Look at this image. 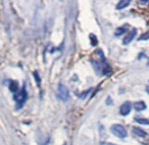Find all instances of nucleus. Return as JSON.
Listing matches in <instances>:
<instances>
[{"label": "nucleus", "mask_w": 149, "mask_h": 145, "mask_svg": "<svg viewBox=\"0 0 149 145\" xmlns=\"http://www.w3.org/2000/svg\"><path fill=\"white\" fill-rule=\"evenodd\" d=\"M56 98L61 102H65L70 98V91H68V87L64 84L59 83L57 86V91H56Z\"/></svg>", "instance_id": "obj_1"}, {"label": "nucleus", "mask_w": 149, "mask_h": 145, "mask_svg": "<svg viewBox=\"0 0 149 145\" xmlns=\"http://www.w3.org/2000/svg\"><path fill=\"white\" fill-rule=\"evenodd\" d=\"M110 131L113 133V135H116L118 138H125V137H127L126 128L120 124H113L110 127Z\"/></svg>", "instance_id": "obj_2"}, {"label": "nucleus", "mask_w": 149, "mask_h": 145, "mask_svg": "<svg viewBox=\"0 0 149 145\" xmlns=\"http://www.w3.org/2000/svg\"><path fill=\"white\" fill-rule=\"evenodd\" d=\"M27 98H28V92H27V90H26V88L23 87L19 91H17V93L15 94V98H15V102L17 104V107L19 108V107L25 104V102L27 100Z\"/></svg>", "instance_id": "obj_3"}, {"label": "nucleus", "mask_w": 149, "mask_h": 145, "mask_svg": "<svg viewBox=\"0 0 149 145\" xmlns=\"http://www.w3.org/2000/svg\"><path fill=\"white\" fill-rule=\"evenodd\" d=\"M131 109H132V104L130 102H126L120 106V114L122 116H128L131 112Z\"/></svg>", "instance_id": "obj_4"}, {"label": "nucleus", "mask_w": 149, "mask_h": 145, "mask_svg": "<svg viewBox=\"0 0 149 145\" xmlns=\"http://www.w3.org/2000/svg\"><path fill=\"white\" fill-rule=\"evenodd\" d=\"M136 35H137V30L133 29L132 31L126 36V38L123 40V44H124V45H129V44L133 41V39L136 37Z\"/></svg>", "instance_id": "obj_5"}, {"label": "nucleus", "mask_w": 149, "mask_h": 145, "mask_svg": "<svg viewBox=\"0 0 149 145\" xmlns=\"http://www.w3.org/2000/svg\"><path fill=\"white\" fill-rule=\"evenodd\" d=\"M133 133L139 137H146V135H147V133L145 132L143 129L139 128V127H134V128H133Z\"/></svg>", "instance_id": "obj_6"}, {"label": "nucleus", "mask_w": 149, "mask_h": 145, "mask_svg": "<svg viewBox=\"0 0 149 145\" xmlns=\"http://www.w3.org/2000/svg\"><path fill=\"white\" fill-rule=\"evenodd\" d=\"M134 109L138 112H141V111H144L146 109V104L144 102H137L134 104Z\"/></svg>", "instance_id": "obj_7"}, {"label": "nucleus", "mask_w": 149, "mask_h": 145, "mask_svg": "<svg viewBox=\"0 0 149 145\" xmlns=\"http://www.w3.org/2000/svg\"><path fill=\"white\" fill-rule=\"evenodd\" d=\"M130 2H131L130 0H122V1H120V2L116 4V9H118V10H120V9L126 8V7L130 4Z\"/></svg>", "instance_id": "obj_8"}, {"label": "nucleus", "mask_w": 149, "mask_h": 145, "mask_svg": "<svg viewBox=\"0 0 149 145\" xmlns=\"http://www.w3.org/2000/svg\"><path fill=\"white\" fill-rule=\"evenodd\" d=\"M91 63H92V65L94 66V69H95V72L97 74H100L101 73V70H102V67H101V65L99 64V62L98 61H95V60H93V59H91Z\"/></svg>", "instance_id": "obj_9"}, {"label": "nucleus", "mask_w": 149, "mask_h": 145, "mask_svg": "<svg viewBox=\"0 0 149 145\" xmlns=\"http://www.w3.org/2000/svg\"><path fill=\"white\" fill-rule=\"evenodd\" d=\"M135 121L139 124H142V125H149V120L146 118H135Z\"/></svg>", "instance_id": "obj_10"}, {"label": "nucleus", "mask_w": 149, "mask_h": 145, "mask_svg": "<svg viewBox=\"0 0 149 145\" xmlns=\"http://www.w3.org/2000/svg\"><path fill=\"white\" fill-rule=\"evenodd\" d=\"M126 32V30H125V27H118V29H116V31L114 32V36H116V37H118V36L123 35V34Z\"/></svg>", "instance_id": "obj_11"}, {"label": "nucleus", "mask_w": 149, "mask_h": 145, "mask_svg": "<svg viewBox=\"0 0 149 145\" xmlns=\"http://www.w3.org/2000/svg\"><path fill=\"white\" fill-rule=\"evenodd\" d=\"M9 89L11 90V91L15 92L17 90V83L15 81H11V84L9 85Z\"/></svg>", "instance_id": "obj_12"}, {"label": "nucleus", "mask_w": 149, "mask_h": 145, "mask_svg": "<svg viewBox=\"0 0 149 145\" xmlns=\"http://www.w3.org/2000/svg\"><path fill=\"white\" fill-rule=\"evenodd\" d=\"M149 39V30L146 32V33H144L143 35H141V37L139 38V41H145V40H148Z\"/></svg>", "instance_id": "obj_13"}, {"label": "nucleus", "mask_w": 149, "mask_h": 145, "mask_svg": "<svg viewBox=\"0 0 149 145\" xmlns=\"http://www.w3.org/2000/svg\"><path fill=\"white\" fill-rule=\"evenodd\" d=\"M90 40H91V44L92 46H96L98 44V41L97 39L95 38V36L94 35H90Z\"/></svg>", "instance_id": "obj_14"}, {"label": "nucleus", "mask_w": 149, "mask_h": 145, "mask_svg": "<svg viewBox=\"0 0 149 145\" xmlns=\"http://www.w3.org/2000/svg\"><path fill=\"white\" fill-rule=\"evenodd\" d=\"M34 76H35V79H36V82H37V85H40V82H41V79H40V76L38 74L37 71H34L33 72Z\"/></svg>", "instance_id": "obj_15"}, {"label": "nucleus", "mask_w": 149, "mask_h": 145, "mask_svg": "<svg viewBox=\"0 0 149 145\" xmlns=\"http://www.w3.org/2000/svg\"><path fill=\"white\" fill-rule=\"evenodd\" d=\"M90 91H91V89H88V90H86V91H84L83 93H82V96H80V98H84L86 96H87V93H89Z\"/></svg>", "instance_id": "obj_16"}, {"label": "nucleus", "mask_w": 149, "mask_h": 145, "mask_svg": "<svg viewBox=\"0 0 149 145\" xmlns=\"http://www.w3.org/2000/svg\"><path fill=\"white\" fill-rule=\"evenodd\" d=\"M140 4H144V3H148V1H139Z\"/></svg>", "instance_id": "obj_17"}, {"label": "nucleus", "mask_w": 149, "mask_h": 145, "mask_svg": "<svg viewBox=\"0 0 149 145\" xmlns=\"http://www.w3.org/2000/svg\"><path fill=\"white\" fill-rule=\"evenodd\" d=\"M146 91H147V93L149 94V86H147V87H146Z\"/></svg>", "instance_id": "obj_18"}]
</instances>
